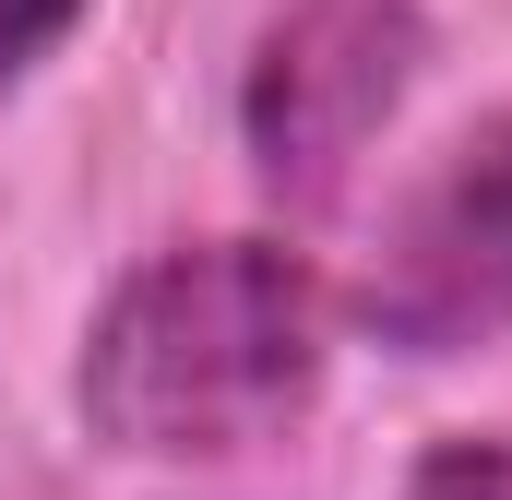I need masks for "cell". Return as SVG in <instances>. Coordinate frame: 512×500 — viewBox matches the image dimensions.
<instances>
[{
  "instance_id": "obj_1",
  "label": "cell",
  "mask_w": 512,
  "mask_h": 500,
  "mask_svg": "<svg viewBox=\"0 0 512 500\" xmlns=\"http://www.w3.org/2000/svg\"><path fill=\"white\" fill-rule=\"evenodd\" d=\"M334 370V298L286 239H179L143 250L84 322L72 405L108 453L227 465L286 441Z\"/></svg>"
},
{
  "instance_id": "obj_2",
  "label": "cell",
  "mask_w": 512,
  "mask_h": 500,
  "mask_svg": "<svg viewBox=\"0 0 512 500\" xmlns=\"http://www.w3.org/2000/svg\"><path fill=\"white\" fill-rule=\"evenodd\" d=\"M429 72V12L417 0H298L251 36V72H239V143H251V179L286 215H322L358 155L393 131V108L417 96Z\"/></svg>"
},
{
  "instance_id": "obj_3",
  "label": "cell",
  "mask_w": 512,
  "mask_h": 500,
  "mask_svg": "<svg viewBox=\"0 0 512 500\" xmlns=\"http://www.w3.org/2000/svg\"><path fill=\"white\" fill-rule=\"evenodd\" d=\"M358 322L393 358H477L512 334V108L453 131L429 155V179L382 215Z\"/></svg>"
},
{
  "instance_id": "obj_4",
  "label": "cell",
  "mask_w": 512,
  "mask_h": 500,
  "mask_svg": "<svg viewBox=\"0 0 512 500\" xmlns=\"http://www.w3.org/2000/svg\"><path fill=\"white\" fill-rule=\"evenodd\" d=\"M405 500H512V429H441L405 465Z\"/></svg>"
},
{
  "instance_id": "obj_5",
  "label": "cell",
  "mask_w": 512,
  "mask_h": 500,
  "mask_svg": "<svg viewBox=\"0 0 512 500\" xmlns=\"http://www.w3.org/2000/svg\"><path fill=\"white\" fill-rule=\"evenodd\" d=\"M84 12H96V0H0V96H12V84H24L72 24H84Z\"/></svg>"
}]
</instances>
